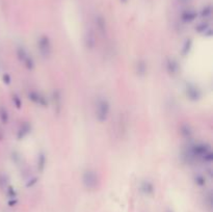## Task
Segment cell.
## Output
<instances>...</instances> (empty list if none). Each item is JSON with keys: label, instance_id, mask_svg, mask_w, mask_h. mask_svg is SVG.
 Masks as SVG:
<instances>
[{"label": "cell", "instance_id": "cell-11", "mask_svg": "<svg viewBox=\"0 0 213 212\" xmlns=\"http://www.w3.org/2000/svg\"><path fill=\"white\" fill-rule=\"evenodd\" d=\"M4 82H6V83H10V77H8V74H5V75H4Z\"/></svg>", "mask_w": 213, "mask_h": 212}, {"label": "cell", "instance_id": "cell-8", "mask_svg": "<svg viewBox=\"0 0 213 212\" xmlns=\"http://www.w3.org/2000/svg\"><path fill=\"white\" fill-rule=\"evenodd\" d=\"M177 68H178V66H177V64H176L175 62H169V72H173V73H175L176 70H177Z\"/></svg>", "mask_w": 213, "mask_h": 212}, {"label": "cell", "instance_id": "cell-9", "mask_svg": "<svg viewBox=\"0 0 213 212\" xmlns=\"http://www.w3.org/2000/svg\"><path fill=\"white\" fill-rule=\"evenodd\" d=\"M196 183H198L199 185H204V184H205V182H204L205 180H204L203 177H196Z\"/></svg>", "mask_w": 213, "mask_h": 212}, {"label": "cell", "instance_id": "cell-6", "mask_svg": "<svg viewBox=\"0 0 213 212\" xmlns=\"http://www.w3.org/2000/svg\"><path fill=\"white\" fill-rule=\"evenodd\" d=\"M187 95L192 100H196V99H199V97H200V93H199V91L196 87H191V89L189 87V89H187Z\"/></svg>", "mask_w": 213, "mask_h": 212}, {"label": "cell", "instance_id": "cell-5", "mask_svg": "<svg viewBox=\"0 0 213 212\" xmlns=\"http://www.w3.org/2000/svg\"><path fill=\"white\" fill-rule=\"evenodd\" d=\"M141 190L146 195H150L152 193L154 192V187H153V184L150 183V182H144L141 185Z\"/></svg>", "mask_w": 213, "mask_h": 212}, {"label": "cell", "instance_id": "cell-1", "mask_svg": "<svg viewBox=\"0 0 213 212\" xmlns=\"http://www.w3.org/2000/svg\"><path fill=\"white\" fill-rule=\"evenodd\" d=\"M82 181H83L84 186L87 187V189H94L95 187L97 186V183H98V178H97L95 172H93V171H87V172L83 174Z\"/></svg>", "mask_w": 213, "mask_h": 212}, {"label": "cell", "instance_id": "cell-3", "mask_svg": "<svg viewBox=\"0 0 213 212\" xmlns=\"http://www.w3.org/2000/svg\"><path fill=\"white\" fill-rule=\"evenodd\" d=\"M40 50L44 55H49V50H50V45H49L48 38L43 37L40 40Z\"/></svg>", "mask_w": 213, "mask_h": 212}, {"label": "cell", "instance_id": "cell-13", "mask_svg": "<svg viewBox=\"0 0 213 212\" xmlns=\"http://www.w3.org/2000/svg\"><path fill=\"white\" fill-rule=\"evenodd\" d=\"M16 203H17V201L16 200H12V201H10V202H8V205H10V206H14V205H16Z\"/></svg>", "mask_w": 213, "mask_h": 212}, {"label": "cell", "instance_id": "cell-7", "mask_svg": "<svg viewBox=\"0 0 213 212\" xmlns=\"http://www.w3.org/2000/svg\"><path fill=\"white\" fill-rule=\"evenodd\" d=\"M211 16V6L208 5V6H205L202 12V17L203 18H209Z\"/></svg>", "mask_w": 213, "mask_h": 212}, {"label": "cell", "instance_id": "cell-14", "mask_svg": "<svg viewBox=\"0 0 213 212\" xmlns=\"http://www.w3.org/2000/svg\"><path fill=\"white\" fill-rule=\"evenodd\" d=\"M122 1H123V2H126V1H127V0H122Z\"/></svg>", "mask_w": 213, "mask_h": 212}, {"label": "cell", "instance_id": "cell-2", "mask_svg": "<svg viewBox=\"0 0 213 212\" xmlns=\"http://www.w3.org/2000/svg\"><path fill=\"white\" fill-rule=\"evenodd\" d=\"M109 112V104L106 100H100L97 106V119L100 122H104L107 119Z\"/></svg>", "mask_w": 213, "mask_h": 212}, {"label": "cell", "instance_id": "cell-10", "mask_svg": "<svg viewBox=\"0 0 213 212\" xmlns=\"http://www.w3.org/2000/svg\"><path fill=\"white\" fill-rule=\"evenodd\" d=\"M1 119H2V121L5 123L6 121H8V116H6V111L4 109H2V111H1Z\"/></svg>", "mask_w": 213, "mask_h": 212}, {"label": "cell", "instance_id": "cell-12", "mask_svg": "<svg viewBox=\"0 0 213 212\" xmlns=\"http://www.w3.org/2000/svg\"><path fill=\"white\" fill-rule=\"evenodd\" d=\"M180 3H183V4H186V3H189L191 0H178Z\"/></svg>", "mask_w": 213, "mask_h": 212}, {"label": "cell", "instance_id": "cell-4", "mask_svg": "<svg viewBox=\"0 0 213 212\" xmlns=\"http://www.w3.org/2000/svg\"><path fill=\"white\" fill-rule=\"evenodd\" d=\"M182 20L184 22H191L196 19V13L194 11H191V10H187L185 12L182 13Z\"/></svg>", "mask_w": 213, "mask_h": 212}]
</instances>
